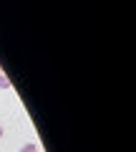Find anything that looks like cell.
I'll return each mask as SVG.
<instances>
[{
    "mask_svg": "<svg viewBox=\"0 0 136 152\" xmlns=\"http://www.w3.org/2000/svg\"><path fill=\"white\" fill-rule=\"evenodd\" d=\"M20 152H38V145H35V142H28V145L23 147Z\"/></svg>",
    "mask_w": 136,
    "mask_h": 152,
    "instance_id": "6da1fadb",
    "label": "cell"
},
{
    "mask_svg": "<svg viewBox=\"0 0 136 152\" xmlns=\"http://www.w3.org/2000/svg\"><path fill=\"white\" fill-rule=\"evenodd\" d=\"M0 89H10V81H8L5 74H0Z\"/></svg>",
    "mask_w": 136,
    "mask_h": 152,
    "instance_id": "7a4b0ae2",
    "label": "cell"
},
{
    "mask_svg": "<svg viewBox=\"0 0 136 152\" xmlns=\"http://www.w3.org/2000/svg\"><path fill=\"white\" fill-rule=\"evenodd\" d=\"M0 137H3V127H0Z\"/></svg>",
    "mask_w": 136,
    "mask_h": 152,
    "instance_id": "3957f363",
    "label": "cell"
}]
</instances>
